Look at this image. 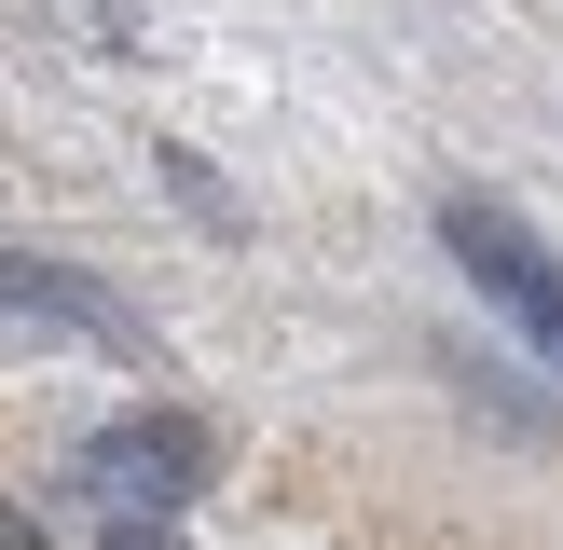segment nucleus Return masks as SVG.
<instances>
[{"label": "nucleus", "mask_w": 563, "mask_h": 550, "mask_svg": "<svg viewBox=\"0 0 563 550\" xmlns=\"http://www.w3.org/2000/svg\"><path fill=\"white\" fill-rule=\"evenodd\" d=\"M0 317H42V330H82V344H110V358H165L137 302H110V289H97L82 262H42V248H0Z\"/></svg>", "instance_id": "3"}, {"label": "nucleus", "mask_w": 563, "mask_h": 550, "mask_svg": "<svg viewBox=\"0 0 563 550\" xmlns=\"http://www.w3.org/2000/svg\"><path fill=\"white\" fill-rule=\"evenodd\" d=\"M440 248H454V262H467V289H482L495 317H509L522 344L563 372V262H550V234H537V220H522L509 193H440Z\"/></svg>", "instance_id": "1"}, {"label": "nucleus", "mask_w": 563, "mask_h": 550, "mask_svg": "<svg viewBox=\"0 0 563 550\" xmlns=\"http://www.w3.org/2000/svg\"><path fill=\"white\" fill-rule=\"evenodd\" d=\"M207 468H220V440L192 427V413H110V427L82 440V495H97L110 522L192 509V495H207Z\"/></svg>", "instance_id": "2"}, {"label": "nucleus", "mask_w": 563, "mask_h": 550, "mask_svg": "<svg viewBox=\"0 0 563 550\" xmlns=\"http://www.w3.org/2000/svg\"><path fill=\"white\" fill-rule=\"evenodd\" d=\"M110 550H179V537H165V522H110Z\"/></svg>", "instance_id": "5"}, {"label": "nucleus", "mask_w": 563, "mask_h": 550, "mask_svg": "<svg viewBox=\"0 0 563 550\" xmlns=\"http://www.w3.org/2000/svg\"><path fill=\"white\" fill-rule=\"evenodd\" d=\"M0 550H42V522H27V509H14V495H0Z\"/></svg>", "instance_id": "4"}]
</instances>
